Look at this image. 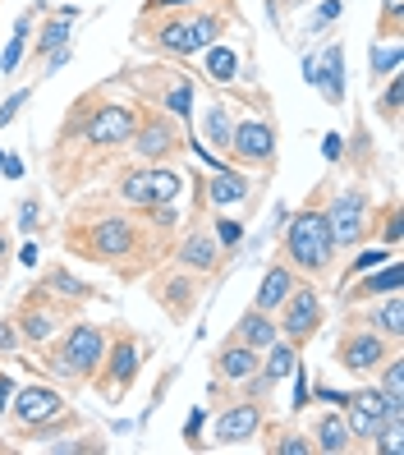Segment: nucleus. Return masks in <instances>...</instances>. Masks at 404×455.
<instances>
[{
    "label": "nucleus",
    "instance_id": "1",
    "mask_svg": "<svg viewBox=\"0 0 404 455\" xmlns=\"http://www.w3.org/2000/svg\"><path fill=\"white\" fill-rule=\"evenodd\" d=\"M161 244L156 230L139 226V212L124 207H101V203H78L65 221V253L111 267L120 281H139L147 267L161 258L152 253Z\"/></svg>",
    "mask_w": 404,
    "mask_h": 455
},
{
    "label": "nucleus",
    "instance_id": "2",
    "mask_svg": "<svg viewBox=\"0 0 404 455\" xmlns=\"http://www.w3.org/2000/svg\"><path fill=\"white\" fill-rule=\"evenodd\" d=\"M230 14H234V0H202V5H184V10H143L133 42L156 51V56L188 60V56H202L211 42H221Z\"/></svg>",
    "mask_w": 404,
    "mask_h": 455
},
{
    "label": "nucleus",
    "instance_id": "3",
    "mask_svg": "<svg viewBox=\"0 0 404 455\" xmlns=\"http://www.w3.org/2000/svg\"><path fill=\"white\" fill-rule=\"evenodd\" d=\"M139 101H115L106 88H92L88 97H78L69 106V116L60 124L56 152L83 148V152H120L129 148V133L139 129Z\"/></svg>",
    "mask_w": 404,
    "mask_h": 455
},
{
    "label": "nucleus",
    "instance_id": "4",
    "mask_svg": "<svg viewBox=\"0 0 404 455\" xmlns=\"http://www.w3.org/2000/svg\"><path fill=\"white\" fill-rule=\"evenodd\" d=\"M281 258L299 276H327L336 267V239H331V226H327L321 189L313 194L308 207H299V217H285V226H281Z\"/></svg>",
    "mask_w": 404,
    "mask_h": 455
},
{
    "label": "nucleus",
    "instance_id": "5",
    "mask_svg": "<svg viewBox=\"0 0 404 455\" xmlns=\"http://www.w3.org/2000/svg\"><path fill=\"white\" fill-rule=\"evenodd\" d=\"M120 84L139 92V106H161L166 116H175L184 124L194 116V78L175 65H133V69H124Z\"/></svg>",
    "mask_w": 404,
    "mask_h": 455
},
{
    "label": "nucleus",
    "instance_id": "6",
    "mask_svg": "<svg viewBox=\"0 0 404 455\" xmlns=\"http://www.w3.org/2000/svg\"><path fill=\"white\" fill-rule=\"evenodd\" d=\"M276 152H281V133H276V120L266 111H253L244 120H234V133H230V166L239 171H276Z\"/></svg>",
    "mask_w": 404,
    "mask_h": 455
},
{
    "label": "nucleus",
    "instance_id": "7",
    "mask_svg": "<svg viewBox=\"0 0 404 455\" xmlns=\"http://www.w3.org/2000/svg\"><path fill=\"white\" fill-rule=\"evenodd\" d=\"M184 194V175L166 162V166H152V162H139L115 175V198L124 207H161V203H175Z\"/></svg>",
    "mask_w": 404,
    "mask_h": 455
},
{
    "label": "nucleus",
    "instance_id": "8",
    "mask_svg": "<svg viewBox=\"0 0 404 455\" xmlns=\"http://www.w3.org/2000/svg\"><path fill=\"white\" fill-rule=\"evenodd\" d=\"M188 148V133H184V120L166 116V111H147L139 116V129L129 133V152L139 162H152V166H166Z\"/></svg>",
    "mask_w": 404,
    "mask_h": 455
},
{
    "label": "nucleus",
    "instance_id": "9",
    "mask_svg": "<svg viewBox=\"0 0 404 455\" xmlns=\"http://www.w3.org/2000/svg\"><path fill=\"white\" fill-rule=\"evenodd\" d=\"M139 372H143V345H139V336L133 331H111L106 336V355H101V368H97V387H101V395L106 400H115L120 405V395L139 382Z\"/></svg>",
    "mask_w": 404,
    "mask_h": 455
},
{
    "label": "nucleus",
    "instance_id": "10",
    "mask_svg": "<svg viewBox=\"0 0 404 455\" xmlns=\"http://www.w3.org/2000/svg\"><path fill=\"white\" fill-rule=\"evenodd\" d=\"M395 350H400V345H395V340H386L382 331L349 323V327L340 331V340H336V363L349 372V378H372V372L382 368Z\"/></svg>",
    "mask_w": 404,
    "mask_h": 455
},
{
    "label": "nucleus",
    "instance_id": "11",
    "mask_svg": "<svg viewBox=\"0 0 404 455\" xmlns=\"http://www.w3.org/2000/svg\"><path fill=\"white\" fill-rule=\"evenodd\" d=\"M321 294H317V285H308V281H294V290L285 294V304L276 308V331L289 340V345H304L321 331Z\"/></svg>",
    "mask_w": 404,
    "mask_h": 455
},
{
    "label": "nucleus",
    "instance_id": "12",
    "mask_svg": "<svg viewBox=\"0 0 404 455\" xmlns=\"http://www.w3.org/2000/svg\"><path fill=\"white\" fill-rule=\"evenodd\" d=\"M327 226H331L336 249H359L372 230V194L368 189H340L327 203Z\"/></svg>",
    "mask_w": 404,
    "mask_h": 455
},
{
    "label": "nucleus",
    "instance_id": "13",
    "mask_svg": "<svg viewBox=\"0 0 404 455\" xmlns=\"http://www.w3.org/2000/svg\"><path fill=\"white\" fill-rule=\"evenodd\" d=\"M65 317H69V304H65V299L56 304V294H46L42 285H33V294H28V299H23V308L14 313L19 340H23V345H51V340H56V331L65 327Z\"/></svg>",
    "mask_w": 404,
    "mask_h": 455
},
{
    "label": "nucleus",
    "instance_id": "14",
    "mask_svg": "<svg viewBox=\"0 0 404 455\" xmlns=\"http://www.w3.org/2000/svg\"><path fill=\"white\" fill-rule=\"evenodd\" d=\"M340 414H345V423H349V437H354V446H372V437L391 423V405H386V395L376 391V387L349 391L345 405H340Z\"/></svg>",
    "mask_w": 404,
    "mask_h": 455
},
{
    "label": "nucleus",
    "instance_id": "15",
    "mask_svg": "<svg viewBox=\"0 0 404 455\" xmlns=\"http://www.w3.org/2000/svg\"><path fill=\"white\" fill-rule=\"evenodd\" d=\"M194 189H198V207H239V203H249L253 198V180L239 171V166H217L211 175H194Z\"/></svg>",
    "mask_w": 404,
    "mask_h": 455
},
{
    "label": "nucleus",
    "instance_id": "16",
    "mask_svg": "<svg viewBox=\"0 0 404 455\" xmlns=\"http://www.w3.org/2000/svg\"><path fill=\"white\" fill-rule=\"evenodd\" d=\"M262 427H266V400H234L211 419V437H217V446H244Z\"/></svg>",
    "mask_w": 404,
    "mask_h": 455
},
{
    "label": "nucleus",
    "instance_id": "17",
    "mask_svg": "<svg viewBox=\"0 0 404 455\" xmlns=\"http://www.w3.org/2000/svg\"><path fill=\"white\" fill-rule=\"evenodd\" d=\"M152 299L166 308V317L170 323H188V313L198 308V276L194 272H184V267L175 262L170 272H156L152 276Z\"/></svg>",
    "mask_w": 404,
    "mask_h": 455
},
{
    "label": "nucleus",
    "instance_id": "18",
    "mask_svg": "<svg viewBox=\"0 0 404 455\" xmlns=\"http://www.w3.org/2000/svg\"><path fill=\"white\" fill-rule=\"evenodd\" d=\"M175 262L194 276H217L221 262H226V249L217 244V235H211L207 226H188L184 239L175 244Z\"/></svg>",
    "mask_w": 404,
    "mask_h": 455
},
{
    "label": "nucleus",
    "instance_id": "19",
    "mask_svg": "<svg viewBox=\"0 0 404 455\" xmlns=\"http://www.w3.org/2000/svg\"><path fill=\"white\" fill-rule=\"evenodd\" d=\"M69 410V400L56 391V387H46V382H33V387H23V391H14V400H10V419L19 423V427H33V423H46V419H56V414H65Z\"/></svg>",
    "mask_w": 404,
    "mask_h": 455
},
{
    "label": "nucleus",
    "instance_id": "20",
    "mask_svg": "<svg viewBox=\"0 0 404 455\" xmlns=\"http://www.w3.org/2000/svg\"><path fill=\"white\" fill-rule=\"evenodd\" d=\"M349 323H359V327H372V331H382L386 340H404V299H400V290L382 294V299H368L363 313H354Z\"/></svg>",
    "mask_w": 404,
    "mask_h": 455
},
{
    "label": "nucleus",
    "instance_id": "21",
    "mask_svg": "<svg viewBox=\"0 0 404 455\" xmlns=\"http://www.w3.org/2000/svg\"><path fill=\"white\" fill-rule=\"evenodd\" d=\"M404 285V267L400 258L382 262V267H372V272H359V281L345 290V304H368V299H382V294L400 290Z\"/></svg>",
    "mask_w": 404,
    "mask_h": 455
},
{
    "label": "nucleus",
    "instance_id": "22",
    "mask_svg": "<svg viewBox=\"0 0 404 455\" xmlns=\"http://www.w3.org/2000/svg\"><path fill=\"white\" fill-rule=\"evenodd\" d=\"M313 88H317L321 97H327V106H345V46H340V42L321 46Z\"/></svg>",
    "mask_w": 404,
    "mask_h": 455
},
{
    "label": "nucleus",
    "instance_id": "23",
    "mask_svg": "<svg viewBox=\"0 0 404 455\" xmlns=\"http://www.w3.org/2000/svg\"><path fill=\"white\" fill-rule=\"evenodd\" d=\"M313 451H321V455H349L354 451V437H349V423H345V414L336 410V405H327V414H317V423H313Z\"/></svg>",
    "mask_w": 404,
    "mask_h": 455
},
{
    "label": "nucleus",
    "instance_id": "24",
    "mask_svg": "<svg viewBox=\"0 0 404 455\" xmlns=\"http://www.w3.org/2000/svg\"><path fill=\"white\" fill-rule=\"evenodd\" d=\"M257 363H262V350H253V345H244V340L230 336L221 350H217V359H211V372H217V378H226V382H244Z\"/></svg>",
    "mask_w": 404,
    "mask_h": 455
},
{
    "label": "nucleus",
    "instance_id": "25",
    "mask_svg": "<svg viewBox=\"0 0 404 455\" xmlns=\"http://www.w3.org/2000/svg\"><path fill=\"white\" fill-rule=\"evenodd\" d=\"M294 281H299V272H294V267H289L285 258H276V262L262 272V285H257V294H253V308L276 313V308L285 304V294L294 290Z\"/></svg>",
    "mask_w": 404,
    "mask_h": 455
},
{
    "label": "nucleus",
    "instance_id": "26",
    "mask_svg": "<svg viewBox=\"0 0 404 455\" xmlns=\"http://www.w3.org/2000/svg\"><path fill=\"white\" fill-rule=\"evenodd\" d=\"M46 294H56V299H65V304H88V299H97V285H88V281H78L69 267H60V262H51L46 272H42V281H37Z\"/></svg>",
    "mask_w": 404,
    "mask_h": 455
},
{
    "label": "nucleus",
    "instance_id": "27",
    "mask_svg": "<svg viewBox=\"0 0 404 455\" xmlns=\"http://www.w3.org/2000/svg\"><path fill=\"white\" fill-rule=\"evenodd\" d=\"M234 340H244V345H253V350H266L281 331H276V313H262V308H249L244 317L234 323V331H230Z\"/></svg>",
    "mask_w": 404,
    "mask_h": 455
},
{
    "label": "nucleus",
    "instance_id": "28",
    "mask_svg": "<svg viewBox=\"0 0 404 455\" xmlns=\"http://www.w3.org/2000/svg\"><path fill=\"white\" fill-rule=\"evenodd\" d=\"M376 378V391L386 395V405H391V419H404V355L395 350L382 368L372 372Z\"/></svg>",
    "mask_w": 404,
    "mask_h": 455
},
{
    "label": "nucleus",
    "instance_id": "29",
    "mask_svg": "<svg viewBox=\"0 0 404 455\" xmlns=\"http://www.w3.org/2000/svg\"><path fill=\"white\" fill-rule=\"evenodd\" d=\"M83 427V419H78L74 410L56 414V419H46V423H33V427H19V442L23 446H46L51 437H65V433H78Z\"/></svg>",
    "mask_w": 404,
    "mask_h": 455
},
{
    "label": "nucleus",
    "instance_id": "30",
    "mask_svg": "<svg viewBox=\"0 0 404 455\" xmlns=\"http://www.w3.org/2000/svg\"><path fill=\"white\" fill-rule=\"evenodd\" d=\"M202 69H207V78L211 84H234L239 78V51L234 46H226V42H211L207 51H202Z\"/></svg>",
    "mask_w": 404,
    "mask_h": 455
},
{
    "label": "nucleus",
    "instance_id": "31",
    "mask_svg": "<svg viewBox=\"0 0 404 455\" xmlns=\"http://www.w3.org/2000/svg\"><path fill=\"white\" fill-rule=\"evenodd\" d=\"M230 133H234V111H230L226 101H211V106H207V152L226 156Z\"/></svg>",
    "mask_w": 404,
    "mask_h": 455
},
{
    "label": "nucleus",
    "instance_id": "32",
    "mask_svg": "<svg viewBox=\"0 0 404 455\" xmlns=\"http://www.w3.org/2000/svg\"><path fill=\"white\" fill-rule=\"evenodd\" d=\"M400 65H404L400 37H395V42H372V46H368V78H372V84H382V78L400 74Z\"/></svg>",
    "mask_w": 404,
    "mask_h": 455
},
{
    "label": "nucleus",
    "instance_id": "33",
    "mask_svg": "<svg viewBox=\"0 0 404 455\" xmlns=\"http://www.w3.org/2000/svg\"><path fill=\"white\" fill-rule=\"evenodd\" d=\"M262 355H266V359H262V372H266V378H272V382H285L289 372H294V363H299V345H289L285 336H276Z\"/></svg>",
    "mask_w": 404,
    "mask_h": 455
},
{
    "label": "nucleus",
    "instance_id": "34",
    "mask_svg": "<svg viewBox=\"0 0 404 455\" xmlns=\"http://www.w3.org/2000/svg\"><path fill=\"white\" fill-rule=\"evenodd\" d=\"M33 14H37V5L28 10V14H19V23H14V37H10V46H5V56H0V74H19V65H23V51H28V37H33Z\"/></svg>",
    "mask_w": 404,
    "mask_h": 455
},
{
    "label": "nucleus",
    "instance_id": "35",
    "mask_svg": "<svg viewBox=\"0 0 404 455\" xmlns=\"http://www.w3.org/2000/svg\"><path fill=\"white\" fill-rule=\"evenodd\" d=\"M69 37H74V23L69 19H46L42 23V33H37V42H33V60L42 65L46 56H51V51H60V46H69Z\"/></svg>",
    "mask_w": 404,
    "mask_h": 455
},
{
    "label": "nucleus",
    "instance_id": "36",
    "mask_svg": "<svg viewBox=\"0 0 404 455\" xmlns=\"http://www.w3.org/2000/svg\"><path fill=\"white\" fill-rule=\"evenodd\" d=\"M372 451L376 455H404V419H391L382 433L372 437Z\"/></svg>",
    "mask_w": 404,
    "mask_h": 455
},
{
    "label": "nucleus",
    "instance_id": "37",
    "mask_svg": "<svg viewBox=\"0 0 404 455\" xmlns=\"http://www.w3.org/2000/svg\"><path fill=\"white\" fill-rule=\"evenodd\" d=\"M42 451H51V455H101L106 442H97V437H69V442H56V437H51Z\"/></svg>",
    "mask_w": 404,
    "mask_h": 455
},
{
    "label": "nucleus",
    "instance_id": "38",
    "mask_svg": "<svg viewBox=\"0 0 404 455\" xmlns=\"http://www.w3.org/2000/svg\"><path fill=\"white\" fill-rule=\"evenodd\" d=\"M272 455H313V437L294 433V427H285V433H276V442L266 446Z\"/></svg>",
    "mask_w": 404,
    "mask_h": 455
},
{
    "label": "nucleus",
    "instance_id": "39",
    "mask_svg": "<svg viewBox=\"0 0 404 455\" xmlns=\"http://www.w3.org/2000/svg\"><path fill=\"white\" fill-rule=\"evenodd\" d=\"M376 116H382L386 124H400V74L386 78V92H382V101H376Z\"/></svg>",
    "mask_w": 404,
    "mask_h": 455
},
{
    "label": "nucleus",
    "instance_id": "40",
    "mask_svg": "<svg viewBox=\"0 0 404 455\" xmlns=\"http://www.w3.org/2000/svg\"><path fill=\"white\" fill-rule=\"evenodd\" d=\"M395 253H400V249H386V244H382V249H363V253H359L354 262H349V272H345V276H359V272H372V267H382V262H391Z\"/></svg>",
    "mask_w": 404,
    "mask_h": 455
},
{
    "label": "nucleus",
    "instance_id": "41",
    "mask_svg": "<svg viewBox=\"0 0 404 455\" xmlns=\"http://www.w3.org/2000/svg\"><path fill=\"white\" fill-rule=\"evenodd\" d=\"M289 378H294V400H289V410H294V414H304V410L313 405V387H308V368H304V363H294V372H289Z\"/></svg>",
    "mask_w": 404,
    "mask_h": 455
},
{
    "label": "nucleus",
    "instance_id": "42",
    "mask_svg": "<svg viewBox=\"0 0 404 455\" xmlns=\"http://www.w3.org/2000/svg\"><path fill=\"white\" fill-rule=\"evenodd\" d=\"M404 28V0H382V37L395 42Z\"/></svg>",
    "mask_w": 404,
    "mask_h": 455
},
{
    "label": "nucleus",
    "instance_id": "43",
    "mask_svg": "<svg viewBox=\"0 0 404 455\" xmlns=\"http://www.w3.org/2000/svg\"><path fill=\"white\" fill-rule=\"evenodd\" d=\"M19 230L28 235V239L42 230V198H23L19 203Z\"/></svg>",
    "mask_w": 404,
    "mask_h": 455
},
{
    "label": "nucleus",
    "instance_id": "44",
    "mask_svg": "<svg viewBox=\"0 0 404 455\" xmlns=\"http://www.w3.org/2000/svg\"><path fill=\"white\" fill-rule=\"evenodd\" d=\"M211 235H217L221 249H234L239 239H244V221H230V217H217L211 221Z\"/></svg>",
    "mask_w": 404,
    "mask_h": 455
},
{
    "label": "nucleus",
    "instance_id": "45",
    "mask_svg": "<svg viewBox=\"0 0 404 455\" xmlns=\"http://www.w3.org/2000/svg\"><path fill=\"white\" fill-rule=\"evenodd\" d=\"M382 239H386V249H400V239H404V217H400L395 203L386 207V230H382Z\"/></svg>",
    "mask_w": 404,
    "mask_h": 455
},
{
    "label": "nucleus",
    "instance_id": "46",
    "mask_svg": "<svg viewBox=\"0 0 404 455\" xmlns=\"http://www.w3.org/2000/svg\"><path fill=\"white\" fill-rule=\"evenodd\" d=\"M28 97H33L28 88H19L14 97H5V106H0V129H5V124H14V116L23 111V106H28Z\"/></svg>",
    "mask_w": 404,
    "mask_h": 455
},
{
    "label": "nucleus",
    "instance_id": "47",
    "mask_svg": "<svg viewBox=\"0 0 404 455\" xmlns=\"http://www.w3.org/2000/svg\"><path fill=\"white\" fill-rule=\"evenodd\" d=\"M19 327H14V317H0V355H14L19 350Z\"/></svg>",
    "mask_w": 404,
    "mask_h": 455
},
{
    "label": "nucleus",
    "instance_id": "48",
    "mask_svg": "<svg viewBox=\"0 0 404 455\" xmlns=\"http://www.w3.org/2000/svg\"><path fill=\"white\" fill-rule=\"evenodd\" d=\"M321 156H327V162H345V133H327V139H321Z\"/></svg>",
    "mask_w": 404,
    "mask_h": 455
},
{
    "label": "nucleus",
    "instance_id": "49",
    "mask_svg": "<svg viewBox=\"0 0 404 455\" xmlns=\"http://www.w3.org/2000/svg\"><path fill=\"white\" fill-rule=\"evenodd\" d=\"M345 395H349V391H336V387L321 382V387H313V405L321 400V405H336V410H340V405H345Z\"/></svg>",
    "mask_w": 404,
    "mask_h": 455
},
{
    "label": "nucleus",
    "instance_id": "50",
    "mask_svg": "<svg viewBox=\"0 0 404 455\" xmlns=\"http://www.w3.org/2000/svg\"><path fill=\"white\" fill-rule=\"evenodd\" d=\"M202 423H207V410H194V414L184 419V442H188V446H198V433H202Z\"/></svg>",
    "mask_w": 404,
    "mask_h": 455
},
{
    "label": "nucleus",
    "instance_id": "51",
    "mask_svg": "<svg viewBox=\"0 0 404 455\" xmlns=\"http://www.w3.org/2000/svg\"><path fill=\"white\" fill-rule=\"evenodd\" d=\"M340 14H345V0H327V5H321V10H317V33H321V28H327V23H331V19H340Z\"/></svg>",
    "mask_w": 404,
    "mask_h": 455
},
{
    "label": "nucleus",
    "instance_id": "52",
    "mask_svg": "<svg viewBox=\"0 0 404 455\" xmlns=\"http://www.w3.org/2000/svg\"><path fill=\"white\" fill-rule=\"evenodd\" d=\"M14 378H10V372L5 368H0V419H5V410H10V400H14Z\"/></svg>",
    "mask_w": 404,
    "mask_h": 455
},
{
    "label": "nucleus",
    "instance_id": "53",
    "mask_svg": "<svg viewBox=\"0 0 404 455\" xmlns=\"http://www.w3.org/2000/svg\"><path fill=\"white\" fill-rule=\"evenodd\" d=\"M184 5H202V0H147L143 10H184Z\"/></svg>",
    "mask_w": 404,
    "mask_h": 455
},
{
    "label": "nucleus",
    "instance_id": "54",
    "mask_svg": "<svg viewBox=\"0 0 404 455\" xmlns=\"http://www.w3.org/2000/svg\"><path fill=\"white\" fill-rule=\"evenodd\" d=\"M0 175L19 180V175H23V162H19V156H0Z\"/></svg>",
    "mask_w": 404,
    "mask_h": 455
},
{
    "label": "nucleus",
    "instance_id": "55",
    "mask_svg": "<svg viewBox=\"0 0 404 455\" xmlns=\"http://www.w3.org/2000/svg\"><path fill=\"white\" fill-rule=\"evenodd\" d=\"M0 272H10V230L0 226Z\"/></svg>",
    "mask_w": 404,
    "mask_h": 455
},
{
    "label": "nucleus",
    "instance_id": "56",
    "mask_svg": "<svg viewBox=\"0 0 404 455\" xmlns=\"http://www.w3.org/2000/svg\"><path fill=\"white\" fill-rule=\"evenodd\" d=\"M281 5H308V0H266V14L281 23Z\"/></svg>",
    "mask_w": 404,
    "mask_h": 455
},
{
    "label": "nucleus",
    "instance_id": "57",
    "mask_svg": "<svg viewBox=\"0 0 404 455\" xmlns=\"http://www.w3.org/2000/svg\"><path fill=\"white\" fill-rule=\"evenodd\" d=\"M19 262H23V267H37V244H33V239L19 249Z\"/></svg>",
    "mask_w": 404,
    "mask_h": 455
},
{
    "label": "nucleus",
    "instance_id": "58",
    "mask_svg": "<svg viewBox=\"0 0 404 455\" xmlns=\"http://www.w3.org/2000/svg\"><path fill=\"white\" fill-rule=\"evenodd\" d=\"M0 290H5V272H0Z\"/></svg>",
    "mask_w": 404,
    "mask_h": 455
},
{
    "label": "nucleus",
    "instance_id": "59",
    "mask_svg": "<svg viewBox=\"0 0 404 455\" xmlns=\"http://www.w3.org/2000/svg\"><path fill=\"white\" fill-rule=\"evenodd\" d=\"M33 5H37V10H42V5H46V0H33Z\"/></svg>",
    "mask_w": 404,
    "mask_h": 455
},
{
    "label": "nucleus",
    "instance_id": "60",
    "mask_svg": "<svg viewBox=\"0 0 404 455\" xmlns=\"http://www.w3.org/2000/svg\"><path fill=\"white\" fill-rule=\"evenodd\" d=\"M0 156H5V152H0Z\"/></svg>",
    "mask_w": 404,
    "mask_h": 455
}]
</instances>
